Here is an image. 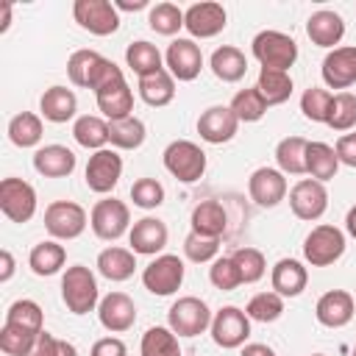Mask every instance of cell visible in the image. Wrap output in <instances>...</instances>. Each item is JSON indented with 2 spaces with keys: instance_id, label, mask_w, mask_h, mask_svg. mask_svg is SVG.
<instances>
[{
  "instance_id": "6da1fadb",
  "label": "cell",
  "mask_w": 356,
  "mask_h": 356,
  "mask_svg": "<svg viewBox=\"0 0 356 356\" xmlns=\"http://www.w3.org/2000/svg\"><path fill=\"white\" fill-rule=\"evenodd\" d=\"M61 300L72 314H89L100 306L97 278L86 264H72L61 275Z\"/></svg>"
},
{
  "instance_id": "7a4b0ae2",
  "label": "cell",
  "mask_w": 356,
  "mask_h": 356,
  "mask_svg": "<svg viewBox=\"0 0 356 356\" xmlns=\"http://www.w3.org/2000/svg\"><path fill=\"white\" fill-rule=\"evenodd\" d=\"M164 170L181 184H195L206 172V150L192 139H175L161 153Z\"/></svg>"
},
{
  "instance_id": "3957f363",
  "label": "cell",
  "mask_w": 356,
  "mask_h": 356,
  "mask_svg": "<svg viewBox=\"0 0 356 356\" xmlns=\"http://www.w3.org/2000/svg\"><path fill=\"white\" fill-rule=\"evenodd\" d=\"M253 58L261 64V70H281L289 72V67L298 61V44L289 33L281 31H261L250 42Z\"/></svg>"
},
{
  "instance_id": "277c9868",
  "label": "cell",
  "mask_w": 356,
  "mask_h": 356,
  "mask_svg": "<svg viewBox=\"0 0 356 356\" xmlns=\"http://www.w3.org/2000/svg\"><path fill=\"white\" fill-rule=\"evenodd\" d=\"M342 253H345V231L331 222L314 225L303 239V259L312 267H328L339 261Z\"/></svg>"
},
{
  "instance_id": "5b68a950",
  "label": "cell",
  "mask_w": 356,
  "mask_h": 356,
  "mask_svg": "<svg viewBox=\"0 0 356 356\" xmlns=\"http://www.w3.org/2000/svg\"><path fill=\"white\" fill-rule=\"evenodd\" d=\"M86 225H89L86 209L81 203H75V200H53L44 209V228L58 242L78 239L86 231Z\"/></svg>"
},
{
  "instance_id": "8992f818",
  "label": "cell",
  "mask_w": 356,
  "mask_h": 356,
  "mask_svg": "<svg viewBox=\"0 0 356 356\" xmlns=\"http://www.w3.org/2000/svg\"><path fill=\"white\" fill-rule=\"evenodd\" d=\"M211 309L206 300L195 295L178 298L167 312V325L175 331V337H197L206 328H211Z\"/></svg>"
},
{
  "instance_id": "52a82bcc",
  "label": "cell",
  "mask_w": 356,
  "mask_h": 356,
  "mask_svg": "<svg viewBox=\"0 0 356 356\" xmlns=\"http://www.w3.org/2000/svg\"><path fill=\"white\" fill-rule=\"evenodd\" d=\"M184 275H186V267L184 261L175 256V253H161L156 256L145 270H142V284L150 295H159V298H167V295H175L184 284Z\"/></svg>"
},
{
  "instance_id": "ba28073f",
  "label": "cell",
  "mask_w": 356,
  "mask_h": 356,
  "mask_svg": "<svg viewBox=\"0 0 356 356\" xmlns=\"http://www.w3.org/2000/svg\"><path fill=\"white\" fill-rule=\"evenodd\" d=\"M89 225L97 239L114 242L131 231V209L117 197H103L89 211Z\"/></svg>"
},
{
  "instance_id": "9c48e42d",
  "label": "cell",
  "mask_w": 356,
  "mask_h": 356,
  "mask_svg": "<svg viewBox=\"0 0 356 356\" xmlns=\"http://www.w3.org/2000/svg\"><path fill=\"white\" fill-rule=\"evenodd\" d=\"M209 331H211V339H214L217 348L234 350V348H242L248 342V337H250V317L239 306H222V309L214 312Z\"/></svg>"
},
{
  "instance_id": "30bf717a",
  "label": "cell",
  "mask_w": 356,
  "mask_h": 356,
  "mask_svg": "<svg viewBox=\"0 0 356 356\" xmlns=\"http://www.w3.org/2000/svg\"><path fill=\"white\" fill-rule=\"evenodd\" d=\"M120 175H122V156H120L114 147H103V150H95V153L89 156L83 181H86L89 192H95V195H108V192H114V186L120 184Z\"/></svg>"
},
{
  "instance_id": "8fae6325",
  "label": "cell",
  "mask_w": 356,
  "mask_h": 356,
  "mask_svg": "<svg viewBox=\"0 0 356 356\" xmlns=\"http://www.w3.org/2000/svg\"><path fill=\"white\" fill-rule=\"evenodd\" d=\"M72 17L83 31L95 36H111L120 28V11L111 0H75Z\"/></svg>"
},
{
  "instance_id": "7c38bea8",
  "label": "cell",
  "mask_w": 356,
  "mask_h": 356,
  "mask_svg": "<svg viewBox=\"0 0 356 356\" xmlns=\"http://www.w3.org/2000/svg\"><path fill=\"white\" fill-rule=\"evenodd\" d=\"M0 211L11 222H28L36 214V189L22 178L0 181Z\"/></svg>"
},
{
  "instance_id": "4fadbf2b",
  "label": "cell",
  "mask_w": 356,
  "mask_h": 356,
  "mask_svg": "<svg viewBox=\"0 0 356 356\" xmlns=\"http://www.w3.org/2000/svg\"><path fill=\"white\" fill-rule=\"evenodd\" d=\"M289 209L298 220L314 222L325 214L328 209V189L325 184L314 181V178H300L292 189H289Z\"/></svg>"
},
{
  "instance_id": "5bb4252c",
  "label": "cell",
  "mask_w": 356,
  "mask_h": 356,
  "mask_svg": "<svg viewBox=\"0 0 356 356\" xmlns=\"http://www.w3.org/2000/svg\"><path fill=\"white\" fill-rule=\"evenodd\" d=\"M164 67L175 81H195L203 70V53L195 39H172L164 53Z\"/></svg>"
},
{
  "instance_id": "9a60e30c",
  "label": "cell",
  "mask_w": 356,
  "mask_h": 356,
  "mask_svg": "<svg viewBox=\"0 0 356 356\" xmlns=\"http://www.w3.org/2000/svg\"><path fill=\"white\" fill-rule=\"evenodd\" d=\"M286 192H289L286 175L275 167H259L248 178V195L261 209H275L286 197Z\"/></svg>"
},
{
  "instance_id": "2e32d148",
  "label": "cell",
  "mask_w": 356,
  "mask_h": 356,
  "mask_svg": "<svg viewBox=\"0 0 356 356\" xmlns=\"http://www.w3.org/2000/svg\"><path fill=\"white\" fill-rule=\"evenodd\" d=\"M228 25V14L222 3H192L184 11V28L192 33V39H211L222 33Z\"/></svg>"
},
{
  "instance_id": "e0dca14e",
  "label": "cell",
  "mask_w": 356,
  "mask_h": 356,
  "mask_svg": "<svg viewBox=\"0 0 356 356\" xmlns=\"http://www.w3.org/2000/svg\"><path fill=\"white\" fill-rule=\"evenodd\" d=\"M320 75L328 89L348 92V86L356 83V44H342L328 50V56L323 58Z\"/></svg>"
},
{
  "instance_id": "ac0fdd59",
  "label": "cell",
  "mask_w": 356,
  "mask_h": 356,
  "mask_svg": "<svg viewBox=\"0 0 356 356\" xmlns=\"http://www.w3.org/2000/svg\"><path fill=\"white\" fill-rule=\"evenodd\" d=\"M167 239H170L167 222L159 217H142L128 231V245L136 256H161Z\"/></svg>"
},
{
  "instance_id": "d6986e66",
  "label": "cell",
  "mask_w": 356,
  "mask_h": 356,
  "mask_svg": "<svg viewBox=\"0 0 356 356\" xmlns=\"http://www.w3.org/2000/svg\"><path fill=\"white\" fill-rule=\"evenodd\" d=\"M239 131V120L231 111V106H209L200 117H197V134L203 142L209 145H222L231 142Z\"/></svg>"
},
{
  "instance_id": "ffe728a7",
  "label": "cell",
  "mask_w": 356,
  "mask_h": 356,
  "mask_svg": "<svg viewBox=\"0 0 356 356\" xmlns=\"http://www.w3.org/2000/svg\"><path fill=\"white\" fill-rule=\"evenodd\" d=\"M97 320L106 331L122 334L136 323V303L125 292H108L97 306Z\"/></svg>"
},
{
  "instance_id": "44dd1931",
  "label": "cell",
  "mask_w": 356,
  "mask_h": 356,
  "mask_svg": "<svg viewBox=\"0 0 356 356\" xmlns=\"http://www.w3.org/2000/svg\"><path fill=\"white\" fill-rule=\"evenodd\" d=\"M353 314H356V300L345 289H328L325 295H320L314 306V317L325 328H342L353 320Z\"/></svg>"
},
{
  "instance_id": "7402d4cb",
  "label": "cell",
  "mask_w": 356,
  "mask_h": 356,
  "mask_svg": "<svg viewBox=\"0 0 356 356\" xmlns=\"http://www.w3.org/2000/svg\"><path fill=\"white\" fill-rule=\"evenodd\" d=\"M306 36L312 39V44L334 50L342 42V36H345V19H342V14H337L331 8L314 11L306 19Z\"/></svg>"
},
{
  "instance_id": "603a6c76",
  "label": "cell",
  "mask_w": 356,
  "mask_h": 356,
  "mask_svg": "<svg viewBox=\"0 0 356 356\" xmlns=\"http://www.w3.org/2000/svg\"><path fill=\"white\" fill-rule=\"evenodd\" d=\"M33 170L44 178H67L75 170V153L67 145H42L33 153Z\"/></svg>"
},
{
  "instance_id": "cb8c5ba5",
  "label": "cell",
  "mask_w": 356,
  "mask_h": 356,
  "mask_svg": "<svg viewBox=\"0 0 356 356\" xmlns=\"http://www.w3.org/2000/svg\"><path fill=\"white\" fill-rule=\"evenodd\" d=\"M270 284L281 298H298L309 284V270L298 259H278L270 273Z\"/></svg>"
},
{
  "instance_id": "d4e9b609",
  "label": "cell",
  "mask_w": 356,
  "mask_h": 356,
  "mask_svg": "<svg viewBox=\"0 0 356 356\" xmlns=\"http://www.w3.org/2000/svg\"><path fill=\"white\" fill-rule=\"evenodd\" d=\"M136 270V253L131 248H120V245H111L106 250L97 253V273L114 284L120 281H128Z\"/></svg>"
},
{
  "instance_id": "484cf974",
  "label": "cell",
  "mask_w": 356,
  "mask_h": 356,
  "mask_svg": "<svg viewBox=\"0 0 356 356\" xmlns=\"http://www.w3.org/2000/svg\"><path fill=\"white\" fill-rule=\"evenodd\" d=\"M39 111H42V117L47 122H67L78 111V97L67 86H50L39 97Z\"/></svg>"
},
{
  "instance_id": "4316f807",
  "label": "cell",
  "mask_w": 356,
  "mask_h": 356,
  "mask_svg": "<svg viewBox=\"0 0 356 356\" xmlns=\"http://www.w3.org/2000/svg\"><path fill=\"white\" fill-rule=\"evenodd\" d=\"M209 67H211L214 78H220L222 83H236V81H242L245 72H248V58H245V53H242L239 47L222 44V47H217V50L211 53Z\"/></svg>"
},
{
  "instance_id": "83f0119b",
  "label": "cell",
  "mask_w": 356,
  "mask_h": 356,
  "mask_svg": "<svg viewBox=\"0 0 356 356\" xmlns=\"http://www.w3.org/2000/svg\"><path fill=\"white\" fill-rule=\"evenodd\" d=\"M95 100H97L100 114H103L108 122L125 120V117H131V111H134V92H131L128 81H120V83H114V86H108V89H103V92H97Z\"/></svg>"
},
{
  "instance_id": "f1b7e54d",
  "label": "cell",
  "mask_w": 356,
  "mask_h": 356,
  "mask_svg": "<svg viewBox=\"0 0 356 356\" xmlns=\"http://www.w3.org/2000/svg\"><path fill=\"white\" fill-rule=\"evenodd\" d=\"M192 231L195 234H203V236H214L220 239L225 234V225H228V217H225V209L222 203L217 200H200L195 209H192Z\"/></svg>"
},
{
  "instance_id": "f546056e",
  "label": "cell",
  "mask_w": 356,
  "mask_h": 356,
  "mask_svg": "<svg viewBox=\"0 0 356 356\" xmlns=\"http://www.w3.org/2000/svg\"><path fill=\"white\" fill-rule=\"evenodd\" d=\"M136 89H139V97H142L147 106L161 108V106H170L172 97H175V78H172V75L167 72V67H164V70H159V72H153V75L139 78Z\"/></svg>"
},
{
  "instance_id": "4dcf8cb0",
  "label": "cell",
  "mask_w": 356,
  "mask_h": 356,
  "mask_svg": "<svg viewBox=\"0 0 356 356\" xmlns=\"http://www.w3.org/2000/svg\"><path fill=\"white\" fill-rule=\"evenodd\" d=\"M67 261V250L64 245H58V239H44L39 245L31 248L28 253V267L36 273V275H56Z\"/></svg>"
},
{
  "instance_id": "1f68e13d",
  "label": "cell",
  "mask_w": 356,
  "mask_h": 356,
  "mask_svg": "<svg viewBox=\"0 0 356 356\" xmlns=\"http://www.w3.org/2000/svg\"><path fill=\"white\" fill-rule=\"evenodd\" d=\"M337 170H339L337 150L325 142H309V147H306V175L325 184L337 175Z\"/></svg>"
},
{
  "instance_id": "d6a6232c",
  "label": "cell",
  "mask_w": 356,
  "mask_h": 356,
  "mask_svg": "<svg viewBox=\"0 0 356 356\" xmlns=\"http://www.w3.org/2000/svg\"><path fill=\"white\" fill-rule=\"evenodd\" d=\"M72 136L81 147L86 150H103L108 145V120L106 117H95V114H83L72 122Z\"/></svg>"
},
{
  "instance_id": "836d02e7",
  "label": "cell",
  "mask_w": 356,
  "mask_h": 356,
  "mask_svg": "<svg viewBox=\"0 0 356 356\" xmlns=\"http://www.w3.org/2000/svg\"><path fill=\"white\" fill-rule=\"evenodd\" d=\"M306 147L309 139L303 136H284L275 145V161L284 175H306Z\"/></svg>"
},
{
  "instance_id": "e575fe53",
  "label": "cell",
  "mask_w": 356,
  "mask_h": 356,
  "mask_svg": "<svg viewBox=\"0 0 356 356\" xmlns=\"http://www.w3.org/2000/svg\"><path fill=\"white\" fill-rule=\"evenodd\" d=\"M125 64L136 72V78H145V75H153V72L164 70V56L159 53L156 44L139 39V42H131L125 47Z\"/></svg>"
},
{
  "instance_id": "d590c367",
  "label": "cell",
  "mask_w": 356,
  "mask_h": 356,
  "mask_svg": "<svg viewBox=\"0 0 356 356\" xmlns=\"http://www.w3.org/2000/svg\"><path fill=\"white\" fill-rule=\"evenodd\" d=\"M44 136V125L42 117L33 111H19L8 120V139L17 147H36Z\"/></svg>"
},
{
  "instance_id": "8d00e7d4",
  "label": "cell",
  "mask_w": 356,
  "mask_h": 356,
  "mask_svg": "<svg viewBox=\"0 0 356 356\" xmlns=\"http://www.w3.org/2000/svg\"><path fill=\"white\" fill-rule=\"evenodd\" d=\"M139 356H184V353H181V342L170 325H150L142 334Z\"/></svg>"
},
{
  "instance_id": "74e56055",
  "label": "cell",
  "mask_w": 356,
  "mask_h": 356,
  "mask_svg": "<svg viewBox=\"0 0 356 356\" xmlns=\"http://www.w3.org/2000/svg\"><path fill=\"white\" fill-rule=\"evenodd\" d=\"M145 136H147V128H145V122H142L139 117H134V114L125 117V120L108 122V142H111V147H117V150H136V147H142Z\"/></svg>"
},
{
  "instance_id": "f35d334b",
  "label": "cell",
  "mask_w": 356,
  "mask_h": 356,
  "mask_svg": "<svg viewBox=\"0 0 356 356\" xmlns=\"http://www.w3.org/2000/svg\"><path fill=\"white\" fill-rule=\"evenodd\" d=\"M256 89L267 106H281L292 97V78L289 72H281V70H259Z\"/></svg>"
},
{
  "instance_id": "ab89813d",
  "label": "cell",
  "mask_w": 356,
  "mask_h": 356,
  "mask_svg": "<svg viewBox=\"0 0 356 356\" xmlns=\"http://www.w3.org/2000/svg\"><path fill=\"white\" fill-rule=\"evenodd\" d=\"M3 323H8V325H19V328L33 331V334L44 331V314H42V306H39L36 300H31V298H19V300H14V303L6 309V320H3Z\"/></svg>"
},
{
  "instance_id": "60d3db41",
  "label": "cell",
  "mask_w": 356,
  "mask_h": 356,
  "mask_svg": "<svg viewBox=\"0 0 356 356\" xmlns=\"http://www.w3.org/2000/svg\"><path fill=\"white\" fill-rule=\"evenodd\" d=\"M103 58L106 56H100L97 50H75L67 58V75H70V81L75 86H81V89H89V83H92V78H95V72H97V67H100Z\"/></svg>"
},
{
  "instance_id": "b9f144b4",
  "label": "cell",
  "mask_w": 356,
  "mask_h": 356,
  "mask_svg": "<svg viewBox=\"0 0 356 356\" xmlns=\"http://www.w3.org/2000/svg\"><path fill=\"white\" fill-rule=\"evenodd\" d=\"M325 125L331 131H339V134L356 128V95L353 92H337L331 97V108H328Z\"/></svg>"
},
{
  "instance_id": "7bdbcfd3",
  "label": "cell",
  "mask_w": 356,
  "mask_h": 356,
  "mask_svg": "<svg viewBox=\"0 0 356 356\" xmlns=\"http://www.w3.org/2000/svg\"><path fill=\"white\" fill-rule=\"evenodd\" d=\"M231 111L236 114V120L239 122H259L264 114H267V103H264V97L259 95V89L256 86H248V89H239L234 97H231Z\"/></svg>"
},
{
  "instance_id": "ee69618b",
  "label": "cell",
  "mask_w": 356,
  "mask_h": 356,
  "mask_svg": "<svg viewBox=\"0 0 356 356\" xmlns=\"http://www.w3.org/2000/svg\"><path fill=\"white\" fill-rule=\"evenodd\" d=\"M147 25L161 36H175L184 28V11L175 3H156L147 14Z\"/></svg>"
},
{
  "instance_id": "f6af8a7d",
  "label": "cell",
  "mask_w": 356,
  "mask_h": 356,
  "mask_svg": "<svg viewBox=\"0 0 356 356\" xmlns=\"http://www.w3.org/2000/svg\"><path fill=\"white\" fill-rule=\"evenodd\" d=\"M245 314L256 323H275L281 314H284V298L278 292H259L248 300L245 306Z\"/></svg>"
},
{
  "instance_id": "bcb514c9",
  "label": "cell",
  "mask_w": 356,
  "mask_h": 356,
  "mask_svg": "<svg viewBox=\"0 0 356 356\" xmlns=\"http://www.w3.org/2000/svg\"><path fill=\"white\" fill-rule=\"evenodd\" d=\"M231 259L242 275V284H256L267 273V261H264V253L259 248H236L231 253Z\"/></svg>"
},
{
  "instance_id": "7dc6e473",
  "label": "cell",
  "mask_w": 356,
  "mask_h": 356,
  "mask_svg": "<svg viewBox=\"0 0 356 356\" xmlns=\"http://www.w3.org/2000/svg\"><path fill=\"white\" fill-rule=\"evenodd\" d=\"M39 334H42V331H39ZM39 334L25 331V328H19V325L3 323V328H0V350L8 353V356H28Z\"/></svg>"
},
{
  "instance_id": "c3c4849f",
  "label": "cell",
  "mask_w": 356,
  "mask_h": 356,
  "mask_svg": "<svg viewBox=\"0 0 356 356\" xmlns=\"http://www.w3.org/2000/svg\"><path fill=\"white\" fill-rule=\"evenodd\" d=\"M331 92L323 86H309L300 95V111L309 122H325L328 120V108H331Z\"/></svg>"
},
{
  "instance_id": "681fc988",
  "label": "cell",
  "mask_w": 356,
  "mask_h": 356,
  "mask_svg": "<svg viewBox=\"0 0 356 356\" xmlns=\"http://www.w3.org/2000/svg\"><path fill=\"white\" fill-rule=\"evenodd\" d=\"M184 253H186V259H189V261H195V264L214 261V259H217V253H220V239L189 231V234H186V239H184Z\"/></svg>"
},
{
  "instance_id": "f907efd6",
  "label": "cell",
  "mask_w": 356,
  "mask_h": 356,
  "mask_svg": "<svg viewBox=\"0 0 356 356\" xmlns=\"http://www.w3.org/2000/svg\"><path fill=\"white\" fill-rule=\"evenodd\" d=\"M209 281H211L214 289L231 292V289H236L242 284V275H239V270H236L231 256H217L211 261V267H209Z\"/></svg>"
},
{
  "instance_id": "816d5d0a",
  "label": "cell",
  "mask_w": 356,
  "mask_h": 356,
  "mask_svg": "<svg viewBox=\"0 0 356 356\" xmlns=\"http://www.w3.org/2000/svg\"><path fill=\"white\" fill-rule=\"evenodd\" d=\"M131 200H134V206H139L145 211L159 209L164 203V186L156 178H136L131 186Z\"/></svg>"
},
{
  "instance_id": "f5cc1de1",
  "label": "cell",
  "mask_w": 356,
  "mask_h": 356,
  "mask_svg": "<svg viewBox=\"0 0 356 356\" xmlns=\"http://www.w3.org/2000/svg\"><path fill=\"white\" fill-rule=\"evenodd\" d=\"M334 150H337L339 164H345V167H356V134H342V136L337 139Z\"/></svg>"
},
{
  "instance_id": "db71d44e",
  "label": "cell",
  "mask_w": 356,
  "mask_h": 356,
  "mask_svg": "<svg viewBox=\"0 0 356 356\" xmlns=\"http://www.w3.org/2000/svg\"><path fill=\"white\" fill-rule=\"evenodd\" d=\"M89 356H128V348L120 337H103L92 345V353Z\"/></svg>"
},
{
  "instance_id": "11a10c76",
  "label": "cell",
  "mask_w": 356,
  "mask_h": 356,
  "mask_svg": "<svg viewBox=\"0 0 356 356\" xmlns=\"http://www.w3.org/2000/svg\"><path fill=\"white\" fill-rule=\"evenodd\" d=\"M58 342H61L58 337H53L50 331H42L28 356H58Z\"/></svg>"
},
{
  "instance_id": "9f6ffc18",
  "label": "cell",
  "mask_w": 356,
  "mask_h": 356,
  "mask_svg": "<svg viewBox=\"0 0 356 356\" xmlns=\"http://www.w3.org/2000/svg\"><path fill=\"white\" fill-rule=\"evenodd\" d=\"M0 284H8L11 281V275H14V256H11V250H0Z\"/></svg>"
},
{
  "instance_id": "6f0895ef",
  "label": "cell",
  "mask_w": 356,
  "mask_h": 356,
  "mask_svg": "<svg viewBox=\"0 0 356 356\" xmlns=\"http://www.w3.org/2000/svg\"><path fill=\"white\" fill-rule=\"evenodd\" d=\"M239 356H275V350L270 345H264V342H248V345H242Z\"/></svg>"
},
{
  "instance_id": "680465c9",
  "label": "cell",
  "mask_w": 356,
  "mask_h": 356,
  "mask_svg": "<svg viewBox=\"0 0 356 356\" xmlns=\"http://www.w3.org/2000/svg\"><path fill=\"white\" fill-rule=\"evenodd\" d=\"M117 11H139V8H147V0H114Z\"/></svg>"
},
{
  "instance_id": "91938a15",
  "label": "cell",
  "mask_w": 356,
  "mask_h": 356,
  "mask_svg": "<svg viewBox=\"0 0 356 356\" xmlns=\"http://www.w3.org/2000/svg\"><path fill=\"white\" fill-rule=\"evenodd\" d=\"M8 25H11V3L3 0V3H0V33H6Z\"/></svg>"
},
{
  "instance_id": "94428289",
  "label": "cell",
  "mask_w": 356,
  "mask_h": 356,
  "mask_svg": "<svg viewBox=\"0 0 356 356\" xmlns=\"http://www.w3.org/2000/svg\"><path fill=\"white\" fill-rule=\"evenodd\" d=\"M345 231L356 239V206H350V209H348V214H345Z\"/></svg>"
},
{
  "instance_id": "6125c7cd",
  "label": "cell",
  "mask_w": 356,
  "mask_h": 356,
  "mask_svg": "<svg viewBox=\"0 0 356 356\" xmlns=\"http://www.w3.org/2000/svg\"><path fill=\"white\" fill-rule=\"evenodd\" d=\"M58 356H78V348H75L72 342L61 339V342H58Z\"/></svg>"
},
{
  "instance_id": "be15d7a7",
  "label": "cell",
  "mask_w": 356,
  "mask_h": 356,
  "mask_svg": "<svg viewBox=\"0 0 356 356\" xmlns=\"http://www.w3.org/2000/svg\"><path fill=\"white\" fill-rule=\"evenodd\" d=\"M312 356H325V353H312Z\"/></svg>"
},
{
  "instance_id": "e7e4bbea",
  "label": "cell",
  "mask_w": 356,
  "mask_h": 356,
  "mask_svg": "<svg viewBox=\"0 0 356 356\" xmlns=\"http://www.w3.org/2000/svg\"><path fill=\"white\" fill-rule=\"evenodd\" d=\"M353 356H356V348H353Z\"/></svg>"
}]
</instances>
